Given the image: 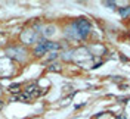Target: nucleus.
<instances>
[{"instance_id": "f257e3e1", "label": "nucleus", "mask_w": 130, "mask_h": 119, "mask_svg": "<svg viewBox=\"0 0 130 119\" xmlns=\"http://www.w3.org/2000/svg\"><path fill=\"white\" fill-rule=\"evenodd\" d=\"M5 52H6V56H8L9 59L16 60V62H22V63L27 60V57L30 56V50L25 47V46H22L21 43L8 46Z\"/></svg>"}, {"instance_id": "f03ea898", "label": "nucleus", "mask_w": 130, "mask_h": 119, "mask_svg": "<svg viewBox=\"0 0 130 119\" xmlns=\"http://www.w3.org/2000/svg\"><path fill=\"white\" fill-rule=\"evenodd\" d=\"M86 47L90 52V55L95 59H105L106 56L109 55V47L108 44H105L104 41L99 40H90L86 43Z\"/></svg>"}, {"instance_id": "7ed1b4c3", "label": "nucleus", "mask_w": 130, "mask_h": 119, "mask_svg": "<svg viewBox=\"0 0 130 119\" xmlns=\"http://www.w3.org/2000/svg\"><path fill=\"white\" fill-rule=\"evenodd\" d=\"M40 40H41L40 31H37L34 27L27 28V30H24V31L19 34V41H21V44L25 46L27 49L30 47V46H34V47H36V46L40 43Z\"/></svg>"}, {"instance_id": "20e7f679", "label": "nucleus", "mask_w": 130, "mask_h": 119, "mask_svg": "<svg viewBox=\"0 0 130 119\" xmlns=\"http://www.w3.org/2000/svg\"><path fill=\"white\" fill-rule=\"evenodd\" d=\"M15 69H16V66L12 59H9L8 56L0 57V78L12 77L15 74Z\"/></svg>"}, {"instance_id": "39448f33", "label": "nucleus", "mask_w": 130, "mask_h": 119, "mask_svg": "<svg viewBox=\"0 0 130 119\" xmlns=\"http://www.w3.org/2000/svg\"><path fill=\"white\" fill-rule=\"evenodd\" d=\"M47 71L49 72H58V74H61V72L64 71V65L61 63V62H52V63L47 66Z\"/></svg>"}, {"instance_id": "423d86ee", "label": "nucleus", "mask_w": 130, "mask_h": 119, "mask_svg": "<svg viewBox=\"0 0 130 119\" xmlns=\"http://www.w3.org/2000/svg\"><path fill=\"white\" fill-rule=\"evenodd\" d=\"M9 93H12V94H21V91H22V87H21V84H12V85H9L8 87Z\"/></svg>"}]
</instances>
